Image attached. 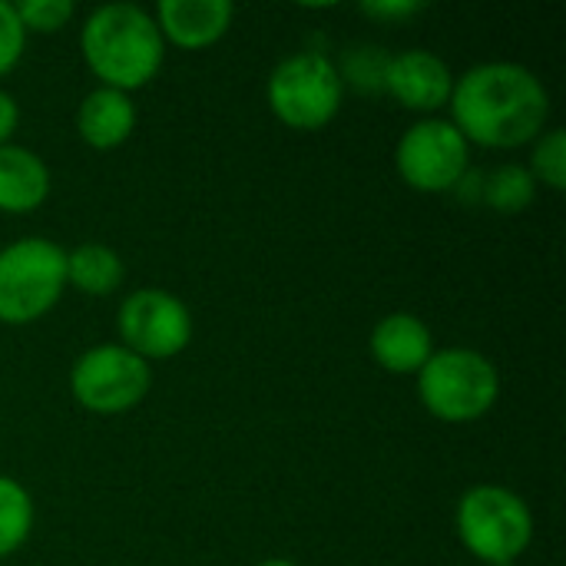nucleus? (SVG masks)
Instances as JSON below:
<instances>
[{
	"instance_id": "f257e3e1",
	"label": "nucleus",
	"mask_w": 566,
	"mask_h": 566,
	"mask_svg": "<svg viewBox=\"0 0 566 566\" xmlns=\"http://www.w3.org/2000/svg\"><path fill=\"white\" fill-rule=\"evenodd\" d=\"M451 123L468 143L488 149H514L544 133L551 96L537 73L521 63H478L451 93Z\"/></svg>"
},
{
	"instance_id": "f03ea898",
	"label": "nucleus",
	"mask_w": 566,
	"mask_h": 566,
	"mask_svg": "<svg viewBox=\"0 0 566 566\" xmlns=\"http://www.w3.org/2000/svg\"><path fill=\"white\" fill-rule=\"evenodd\" d=\"M80 50L103 86L129 93L156 80L163 70L166 40L149 10L136 3H103L86 17Z\"/></svg>"
},
{
	"instance_id": "7ed1b4c3",
	"label": "nucleus",
	"mask_w": 566,
	"mask_h": 566,
	"mask_svg": "<svg viewBox=\"0 0 566 566\" xmlns=\"http://www.w3.org/2000/svg\"><path fill=\"white\" fill-rule=\"evenodd\" d=\"M501 395V375L494 361L474 348H434L418 371L421 405L448 424H468L484 418Z\"/></svg>"
},
{
	"instance_id": "20e7f679",
	"label": "nucleus",
	"mask_w": 566,
	"mask_h": 566,
	"mask_svg": "<svg viewBox=\"0 0 566 566\" xmlns=\"http://www.w3.org/2000/svg\"><path fill=\"white\" fill-rule=\"evenodd\" d=\"M458 537L488 566L514 564L534 541V514L521 494L501 484H478L458 501Z\"/></svg>"
},
{
	"instance_id": "39448f33",
	"label": "nucleus",
	"mask_w": 566,
	"mask_h": 566,
	"mask_svg": "<svg viewBox=\"0 0 566 566\" xmlns=\"http://www.w3.org/2000/svg\"><path fill=\"white\" fill-rule=\"evenodd\" d=\"M66 252L40 235L17 239L0 249V322L30 325L43 318L63 295Z\"/></svg>"
},
{
	"instance_id": "423d86ee",
	"label": "nucleus",
	"mask_w": 566,
	"mask_h": 566,
	"mask_svg": "<svg viewBox=\"0 0 566 566\" xmlns=\"http://www.w3.org/2000/svg\"><path fill=\"white\" fill-rule=\"evenodd\" d=\"M269 109L292 129H322L328 126L345 99V76L338 66L315 50L285 56L265 83Z\"/></svg>"
},
{
	"instance_id": "0eeeda50",
	"label": "nucleus",
	"mask_w": 566,
	"mask_h": 566,
	"mask_svg": "<svg viewBox=\"0 0 566 566\" xmlns=\"http://www.w3.org/2000/svg\"><path fill=\"white\" fill-rule=\"evenodd\" d=\"M153 385L149 361L123 345H96L70 368V391L93 415H123L136 408Z\"/></svg>"
},
{
	"instance_id": "6e6552de",
	"label": "nucleus",
	"mask_w": 566,
	"mask_h": 566,
	"mask_svg": "<svg viewBox=\"0 0 566 566\" xmlns=\"http://www.w3.org/2000/svg\"><path fill=\"white\" fill-rule=\"evenodd\" d=\"M468 146L451 119H418L395 146V169L418 192H448L468 176Z\"/></svg>"
},
{
	"instance_id": "1a4fd4ad",
	"label": "nucleus",
	"mask_w": 566,
	"mask_h": 566,
	"mask_svg": "<svg viewBox=\"0 0 566 566\" xmlns=\"http://www.w3.org/2000/svg\"><path fill=\"white\" fill-rule=\"evenodd\" d=\"M119 335L123 348L153 358H176L192 342V315L182 298L166 289H139L119 305Z\"/></svg>"
},
{
	"instance_id": "9d476101",
	"label": "nucleus",
	"mask_w": 566,
	"mask_h": 566,
	"mask_svg": "<svg viewBox=\"0 0 566 566\" xmlns=\"http://www.w3.org/2000/svg\"><path fill=\"white\" fill-rule=\"evenodd\" d=\"M385 90L415 113H438L441 106L451 103L454 73L431 50H405L388 56Z\"/></svg>"
},
{
	"instance_id": "9b49d317",
	"label": "nucleus",
	"mask_w": 566,
	"mask_h": 566,
	"mask_svg": "<svg viewBox=\"0 0 566 566\" xmlns=\"http://www.w3.org/2000/svg\"><path fill=\"white\" fill-rule=\"evenodd\" d=\"M235 7L229 0H159L153 20L179 50H202L226 36L232 27Z\"/></svg>"
},
{
	"instance_id": "f8f14e48",
	"label": "nucleus",
	"mask_w": 566,
	"mask_h": 566,
	"mask_svg": "<svg viewBox=\"0 0 566 566\" xmlns=\"http://www.w3.org/2000/svg\"><path fill=\"white\" fill-rule=\"evenodd\" d=\"M368 348L388 375H418L424 361L434 355V338L418 315L391 312L371 328Z\"/></svg>"
},
{
	"instance_id": "ddd939ff",
	"label": "nucleus",
	"mask_w": 566,
	"mask_h": 566,
	"mask_svg": "<svg viewBox=\"0 0 566 566\" xmlns=\"http://www.w3.org/2000/svg\"><path fill=\"white\" fill-rule=\"evenodd\" d=\"M136 129V106L129 93L96 86L83 96L76 109V133L93 149H116Z\"/></svg>"
},
{
	"instance_id": "4468645a",
	"label": "nucleus",
	"mask_w": 566,
	"mask_h": 566,
	"mask_svg": "<svg viewBox=\"0 0 566 566\" xmlns=\"http://www.w3.org/2000/svg\"><path fill=\"white\" fill-rule=\"evenodd\" d=\"M50 196V169L27 146H0V212L23 216Z\"/></svg>"
},
{
	"instance_id": "2eb2a0df",
	"label": "nucleus",
	"mask_w": 566,
	"mask_h": 566,
	"mask_svg": "<svg viewBox=\"0 0 566 566\" xmlns=\"http://www.w3.org/2000/svg\"><path fill=\"white\" fill-rule=\"evenodd\" d=\"M123 275H126L123 259L103 242H83L73 252H66V285L86 295L96 298L113 295L123 285Z\"/></svg>"
},
{
	"instance_id": "dca6fc26",
	"label": "nucleus",
	"mask_w": 566,
	"mask_h": 566,
	"mask_svg": "<svg viewBox=\"0 0 566 566\" xmlns=\"http://www.w3.org/2000/svg\"><path fill=\"white\" fill-rule=\"evenodd\" d=\"M534 196H537V179L521 163H504V166L491 169V176L481 186V199L501 216L524 212L534 202Z\"/></svg>"
},
{
	"instance_id": "f3484780",
	"label": "nucleus",
	"mask_w": 566,
	"mask_h": 566,
	"mask_svg": "<svg viewBox=\"0 0 566 566\" xmlns=\"http://www.w3.org/2000/svg\"><path fill=\"white\" fill-rule=\"evenodd\" d=\"M33 531V501L27 488L0 474V557H10L27 544Z\"/></svg>"
},
{
	"instance_id": "a211bd4d",
	"label": "nucleus",
	"mask_w": 566,
	"mask_h": 566,
	"mask_svg": "<svg viewBox=\"0 0 566 566\" xmlns=\"http://www.w3.org/2000/svg\"><path fill=\"white\" fill-rule=\"evenodd\" d=\"M531 176L544 182L554 192L566 189V133L564 129H547L531 156Z\"/></svg>"
},
{
	"instance_id": "6ab92c4d",
	"label": "nucleus",
	"mask_w": 566,
	"mask_h": 566,
	"mask_svg": "<svg viewBox=\"0 0 566 566\" xmlns=\"http://www.w3.org/2000/svg\"><path fill=\"white\" fill-rule=\"evenodd\" d=\"M13 10H17L20 27L33 33H56L76 13L73 0H23V3H13Z\"/></svg>"
},
{
	"instance_id": "aec40b11",
	"label": "nucleus",
	"mask_w": 566,
	"mask_h": 566,
	"mask_svg": "<svg viewBox=\"0 0 566 566\" xmlns=\"http://www.w3.org/2000/svg\"><path fill=\"white\" fill-rule=\"evenodd\" d=\"M23 46H27V30L20 27L13 3L0 0V76L17 66V60L23 56Z\"/></svg>"
},
{
	"instance_id": "412c9836",
	"label": "nucleus",
	"mask_w": 566,
	"mask_h": 566,
	"mask_svg": "<svg viewBox=\"0 0 566 566\" xmlns=\"http://www.w3.org/2000/svg\"><path fill=\"white\" fill-rule=\"evenodd\" d=\"M424 10L421 0H371V3H361V13H368L371 20H381V23H401V20H411Z\"/></svg>"
},
{
	"instance_id": "4be33fe9",
	"label": "nucleus",
	"mask_w": 566,
	"mask_h": 566,
	"mask_svg": "<svg viewBox=\"0 0 566 566\" xmlns=\"http://www.w3.org/2000/svg\"><path fill=\"white\" fill-rule=\"evenodd\" d=\"M17 123H20V106H17V99L7 90H0V146L10 143Z\"/></svg>"
},
{
	"instance_id": "5701e85b",
	"label": "nucleus",
	"mask_w": 566,
	"mask_h": 566,
	"mask_svg": "<svg viewBox=\"0 0 566 566\" xmlns=\"http://www.w3.org/2000/svg\"><path fill=\"white\" fill-rule=\"evenodd\" d=\"M259 566H298V564H292V560H282V557H272V560H262Z\"/></svg>"
}]
</instances>
